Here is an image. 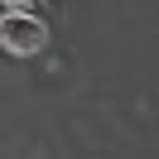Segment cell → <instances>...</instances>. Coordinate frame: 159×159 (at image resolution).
Masks as SVG:
<instances>
[{"label":"cell","mask_w":159,"mask_h":159,"mask_svg":"<svg viewBox=\"0 0 159 159\" xmlns=\"http://www.w3.org/2000/svg\"><path fill=\"white\" fill-rule=\"evenodd\" d=\"M34 5L39 0H5V10H15V15H34Z\"/></svg>","instance_id":"7a4b0ae2"},{"label":"cell","mask_w":159,"mask_h":159,"mask_svg":"<svg viewBox=\"0 0 159 159\" xmlns=\"http://www.w3.org/2000/svg\"><path fill=\"white\" fill-rule=\"evenodd\" d=\"M0 39H5L10 53H39L43 43H48V24H43L39 15H15V10H5V15H0Z\"/></svg>","instance_id":"6da1fadb"}]
</instances>
